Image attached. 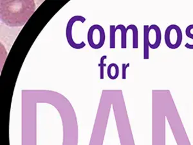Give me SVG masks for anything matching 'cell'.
Segmentation results:
<instances>
[{"label":"cell","mask_w":193,"mask_h":145,"mask_svg":"<svg viewBox=\"0 0 193 145\" xmlns=\"http://www.w3.org/2000/svg\"><path fill=\"white\" fill-rule=\"evenodd\" d=\"M1 20L10 27L23 26L36 10L34 1H1Z\"/></svg>","instance_id":"1"},{"label":"cell","mask_w":193,"mask_h":145,"mask_svg":"<svg viewBox=\"0 0 193 145\" xmlns=\"http://www.w3.org/2000/svg\"><path fill=\"white\" fill-rule=\"evenodd\" d=\"M164 38L166 44L169 48H178L182 41V32L178 25H171L166 30Z\"/></svg>","instance_id":"2"},{"label":"cell","mask_w":193,"mask_h":145,"mask_svg":"<svg viewBox=\"0 0 193 145\" xmlns=\"http://www.w3.org/2000/svg\"><path fill=\"white\" fill-rule=\"evenodd\" d=\"M88 41L90 47L94 49L101 48L105 42V32L99 25H94L90 28Z\"/></svg>","instance_id":"3"},{"label":"cell","mask_w":193,"mask_h":145,"mask_svg":"<svg viewBox=\"0 0 193 145\" xmlns=\"http://www.w3.org/2000/svg\"><path fill=\"white\" fill-rule=\"evenodd\" d=\"M77 21H80L81 23H85L86 21V19L83 16H73L71 18V19L68 21L67 24V27H66V38L67 41L69 43V45L71 46V47L76 49H80L83 48L86 46V44L83 41L80 43L79 44H77L74 42V41L72 39V34H71V30H72V27L73 25Z\"/></svg>","instance_id":"4"},{"label":"cell","mask_w":193,"mask_h":145,"mask_svg":"<svg viewBox=\"0 0 193 145\" xmlns=\"http://www.w3.org/2000/svg\"><path fill=\"white\" fill-rule=\"evenodd\" d=\"M148 25L144 26V59H149V47L151 44L150 37H149Z\"/></svg>","instance_id":"5"},{"label":"cell","mask_w":193,"mask_h":145,"mask_svg":"<svg viewBox=\"0 0 193 145\" xmlns=\"http://www.w3.org/2000/svg\"><path fill=\"white\" fill-rule=\"evenodd\" d=\"M107 74L108 78L112 79H116L119 74V69L116 63H111L109 65L107 70Z\"/></svg>","instance_id":"6"},{"label":"cell","mask_w":193,"mask_h":145,"mask_svg":"<svg viewBox=\"0 0 193 145\" xmlns=\"http://www.w3.org/2000/svg\"><path fill=\"white\" fill-rule=\"evenodd\" d=\"M120 29L121 31V48H126L127 47V31L129 30L128 28H125L122 25H119L115 28V30Z\"/></svg>","instance_id":"7"},{"label":"cell","mask_w":193,"mask_h":145,"mask_svg":"<svg viewBox=\"0 0 193 145\" xmlns=\"http://www.w3.org/2000/svg\"><path fill=\"white\" fill-rule=\"evenodd\" d=\"M129 30H131L133 31V48H138V29L137 27L135 25H130L128 27Z\"/></svg>","instance_id":"8"},{"label":"cell","mask_w":193,"mask_h":145,"mask_svg":"<svg viewBox=\"0 0 193 145\" xmlns=\"http://www.w3.org/2000/svg\"><path fill=\"white\" fill-rule=\"evenodd\" d=\"M115 26L111 25L110 26V48H115Z\"/></svg>","instance_id":"9"},{"label":"cell","mask_w":193,"mask_h":145,"mask_svg":"<svg viewBox=\"0 0 193 145\" xmlns=\"http://www.w3.org/2000/svg\"><path fill=\"white\" fill-rule=\"evenodd\" d=\"M192 29H193V25H190L187 27L185 30V34L188 38L193 39V34L191 32V30ZM185 47L189 49H193V45H190L189 43H186L185 45Z\"/></svg>","instance_id":"10"},{"label":"cell","mask_w":193,"mask_h":145,"mask_svg":"<svg viewBox=\"0 0 193 145\" xmlns=\"http://www.w3.org/2000/svg\"><path fill=\"white\" fill-rule=\"evenodd\" d=\"M107 56L106 55H102V57L101 58V63L100 64H99V67L101 68L100 71H101V74L100 77L101 79H103L104 78V68L106 66V64L104 63V60L106 59Z\"/></svg>","instance_id":"11"},{"label":"cell","mask_w":193,"mask_h":145,"mask_svg":"<svg viewBox=\"0 0 193 145\" xmlns=\"http://www.w3.org/2000/svg\"><path fill=\"white\" fill-rule=\"evenodd\" d=\"M130 64L128 63L127 64L122 63V79H126V69L127 68L129 67Z\"/></svg>","instance_id":"12"}]
</instances>
